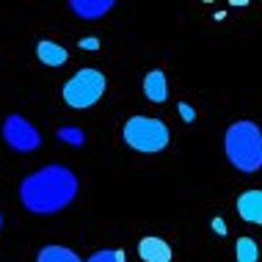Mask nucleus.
<instances>
[{
    "label": "nucleus",
    "instance_id": "obj_14",
    "mask_svg": "<svg viewBox=\"0 0 262 262\" xmlns=\"http://www.w3.org/2000/svg\"><path fill=\"white\" fill-rule=\"evenodd\" d=\"M86 262H124V251H119V249H100V251H94Z\"/></svg>",
    "mask_w": 262,
    "mask_h": 262
},
{
    "label": "nucleus",
    "instance_id": "obj_1",
    "mask_svg": "<svg viewBox=\"0 0 262 262\" xmlns=\"http://www.w3.org/2000/svg\"><path fill=\"white\" fill-rule=\"evenodd\" d=\"M80 180L63 163H47L19 182V202L33 215H55L77 199Z\"/></svg>",
    "mask_w": 262,
    "mask_h": 262
},
{
    "label": "nucleus",
    "instance_id": "obj_8",
    "mask_svg": "<svg viewBox=\"0 0 262 262\" xmlns=\"http://www.w3.org/2000/svg\"><path fill=\"white\" fill-rule=\"evenodd\" d=\"M113 9H116L113 0H69V11L86 23H97V19L108 17Z\"/></svg>",
    "mask_w": 262,
    "mask_h": 262
},
{
    "label": "nucleus",
    "instance_id": "obj_15",
    "mask_svg": "<svg viewBox=\"0 0 262 262\" xmlns=\"http://www.w3.org/2000/svg\"><path fill=\"white\" fill-rule=\"evenodd\" d=\"M177 108H180V116H182V122H185V124L196 122V108H193L190 102H180Z\"/></svg>",
    "mask_w": 262,
    "mask_h": 262
},
{
    "label": "nucleus",
    "instance_id": "obj_7",
    "mask_svg": "<svg viewBox=\"0 0 262 262\" xmlns=\"http://www.w3.org/2000/svg\"><path fill=\"white\" fill-rule=\"evenodd\" d=\"M237 215L251 226H262V188L243 190L237 196Z\"/></svg>",
    "mask_w": 262,
    "mask_h": 262
},
{
    "label": "nucleus",
    "instance_id": "obj_17",
    "mask_svg": "<svg viewBox=\"0 0 262 262\" xmlns=\"http://www.w3.org/2000/svg\"><path fill=\"white\" fill-rule=\"evenodd\" d=\"M212 229H215V232H221V235H226V224L221 221V218H215V221H212Z\"/></svg>",
    "mask_w": 262,
    "mask_h": 262
},
{
    "label": "nucleus",
    "instance_id": "obj_5",
    "mask_svg": "<svg viewBox=\"0 0 262 262\" xmlns=\"http://www.w3.org/2000/svg\"><path fill=\"white\" fill-rule=\"evenodd\" d=\"M0 136H3L6 144H9L14 152H19V155H31V152H36L41 146V133L28 122L25 116H19V113H9V116L3 119V130H0Z\"/></svg>",
    "mask_w": 262,
    "mask_h": 262
},
{
    "label": "nucleus",
    "instance_id": "obj_13",
    "mask_svg": "<svg viewBox=\"0 0 262 262\" xmlns=\"http://www.w3.org/2000/svg\"><path fill=\"white\" fill-rule=\"evenodd\" d=\"M63 144H75V146H80V144H86V133L80 130V127H61L58 133H55Z\"/></svg>",
    "mask_w": 262,
    "mask_h": 262
},
{
    "label": "nucleus",
    "instance_id": "obj_18",
    "mask_svg": "<svg viewBox=\"0 0 262 262\" xmlns=\"http://www.w3.org/2000/svg\"><path fill=\"white\" fill-rule=\"evenodd\" d=\"M0 229H3V212H0Z\"/></svg>",
    "mask_w": 262,
    "mask_h": 262
},
{
    "label": "nucleus",
    "instance_id": "obj_11",
    "mask_svg": "<svg viewBox=\"0 0 262 262\" xmlns=\"http://www.w3.org/2000/svg\"><path fill=\"white\" fill-rule=\"evenodd\" d=\"M36 262H83L77 251L67 249V246H45L36 254Z\"/></svg>",
    "mask_w": 262,
    "mask_h": 262
},
{
    "label": "nucleus",
    "instance_id": "obj_10",
    "mask_svg": "<svg viewBox=\"0 0 262 262\" xmlns=\"http://www.w3.org/2000/svg\"><path fill=\"white\" fill-rule=\"evenodd\" d=\"M144 97L158 105L168 100V80L163 69H152V72L144 75Z\"/></svg>",
    "mask_w": 262,
    "mask_h": 262
},
{
    "label": "nucleus",
    "instance_id": "obj_9",
    "mask_svg": "<svg viewBox=\"0 0 262 262\" xmlns=\"http://www.w3.org/2000/svg\"><path fill=\"white\" fill-rule=\"evenodd\" d=\"M36 58L45 63V67H63V63L69 61V53H67V47L58 45V41H53V39H41L39 45H36Z\"/></svg>",
    "mask_w": 262,
    "mask_h": 262
},
{
    "label": "nucleus",
    "instance_id": "obj_2",
    "mask_svg": "<svg viewBox=\"0 0 262 262\" xmlns=\"http://www.w3.org/2000/svg\"><path fill=\"white\" fill-rule=\"evenodd\" d=\"M224 152L240 174L262 168V130L251 119H237L224 133Z\"/></svg>",
    "mask_w": 262,
    "mask_h": 262
},
{
    "label": "nucleus",
    "instance_id": "obj_3",
    "mask_svg": "<svg viewBox=\"0 0 262 262\" xmlns=\"http://www.w3.org/2000/svg\"><path fill=\"white\" fill-rule=\"evenodd\" d=\"M122 138L133 152L141 155H160L171 144V130L163 119L155 116H130L122 124Z\"/></svg>",
    "mask_w": 262,
    "mask_h": 262
},
{
    "label": "nucleus",
    "instance_id": "obj_12",
    "mask_svg": "<svg viewBox=\"0 0 262 262\" xmlns=\"http://www.w3.org/2000/svg\"><path fill=\"white\" fill-rule=\"evenodd\" d=\"M235 259L237 262H259V246L254 237H240L235 243Z\"/></svg>",
    "mask_w": 262,
    "mask_h": 262
},
{
    "label": "nucleus",
    "instance_id": "obj_4",
    "mask_svg": "<svg viewBox=\"0 0 262 262\" xmlns=\"http://www.w3.org/2000/svg\"><path fill=\"white\" fill-rule=\"evenodd\" d=\"M105 91H108V77H105L100 69L86 67V69H77V72L63 83L61 100L72 111H89L102 100Z\"/></svg>",
    "mask_w": 262,
    "mask_h": 262
},
{
    "label": "nucleus",
    "instance_id": "obj_16",
    "mask_svg": "<svg viewBox=\"0 0 262 262\" xmlns=\"http://www.w3.org/2000/svg\"><path fill=\"white\" fill-rule=\"evenodd\" d=\"M77 47H80V50L97 53V50H100V39H97V36H83L80 41H77Z\"/></svg>",
    "mask_w": 262,
    "mask_h": 262
},
{
    "label": "nucleus",
    "instance_id": "obj_6",
    "mask_svg": "<svg viewBox=\"0 0 262 262\" xmlns=\"http://www.w3.org/2000/svg\"><path fill=\"white\" fill-rule=\"evenodd\" d=\"M138 257L141 262H174V249L166 237L146 235L138 240Z\"/></svg>",
    "mask_w": 262,
    "mask_h": 262
}]
</instances>
